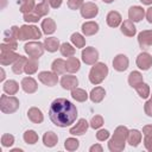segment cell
<instances>
[{
    "instance_id": "15",
    "label": "cell",
    "mask_w": 152,
    "mask_h": 152,
    "mask_svg": "<svg viewBox=\"0 0 152 152\" xmlns=\"http://www.w3.org/2000/svg\"><path fill=\"white\" fill-rule=\"evenodd\" d=\"M88 126H89V125H88V122H87L86 119H80V120L77 121V124H76L74 127L70 128L69 133L72 134V135H82V134H84V133L87 132Z\"/></svg>"
},
{
    "instance_id": "4",
    "label": "cell",
    "mask_w": 152,
    "mask_h": 152,
    "mask_svg": "<svg viewBox=\"0 0 152 152\" xmlns=\"http://www.w3.org/2000/svg\"><path fill=\"white\" fill-rule=\"evenodd\" d=\"M42 37V32L37 26L33 25H23L18 30V39L26 40V39H39Z\"/></svg>"
},
{
    "instance_id": "50",
    "label": "cell",
    "mask_w": 152,
    "mask_h": 152,
    "mask_svg": "<svg viewBox=\"0 0 152 152\" xmlns=\"http://www.w3.org/2000/svg\"><path fill=\"white\" fill-rule=\"evenodd\" d=\"M49 2L52 8H58L62 5V0H49Z\"/></svg>"
},
{
    "instance_id": "6",
    "label": "cell",
    "mask_w": 152,
    "mask_h": 152,
    "mask_svg": "<svg viewBox=\"0 0 152 152\" xmlns=\"http://www.w3.org/2000/svg\"><path fill=\"white\" fill-rule=\"evenodd\" d=\"M0 63L1 65H8L11 63H14L20 56L14 52V50H11L7 48L4 43L0 44Z\"/></svg>"
},
{
    "instance_id": "5",
    "label": "cell",
    "mask_w": 152,
    "mask_h": 152,
    "mask_svg": "<svg viewBox=\"0 0 152 152\" xmlns=\"http://www.w3.org/2000/svg\"><path fill=\"white\" fill-rule=\"evenodd\" d=\"M19 108V100L15 96H7V95H1L0 97V109L2 113L11 114L14 113Z\"/></svg>"
},
{
    "instance_id": "37",
    "label": "cell",
    "mask_w": 152,
    "mask_h": 152,
    "mask_svg": "<svg viewBox=\"0 0 152 152\" xmlns=\"http://www.w3.org/2000/svg\"><path fill=\"white\" fill-rule=\"evenodd\" d=\"M59 51L64 57H71L75 55V49L69 44V43H63L59 46Z\"/></svg>"
},
{
    "instance_id": "51",
    "label": "cell",
    "mask_w": 152,
    "mask_h": 152,
    "mask_svg": "<svg viewBox=\"0 0 152 152\" xmlns=\"http://www.w3.org/2000/svg\"><path fill=\"white\" fill-rule=\"evenodd\" d=\"M146 19H147V21L150 24H152V7L147 8V11H146Z\"/></svg>"
},
{
    "instance_id": "34",
    "label": "cell",
    "mask_w": 152,
    "mask_h": 152,
    "mask_svg": "<svg viewBox=\"0 0 152 152\" xmlns=\"http://www.w3.org/2000/svg\"><path fill=\"white\" fill-rule=\"evenodd\" d=\"M71 96L72 99H75L76 101L78 102H84L87 99H88V94L86 90L81 89V88H75L71 90Z\"/></svg>"
},
{
    "instance_id": "16",
    "label": "cell",
    "mask_w": 152,
    "mask_h": 152,
    "mask_svg": "<svg viewBox=\"0 0 152 152\" xmlns=\"http://www.w3.org/2000/svg\"><path fill=\"white\" fill-rule=\"evenodd\" d=\"M145 15V11L142 7L140 6H132L129 10H128V18L129 20L137 23V21H140Z\"/></svg>"
},
{
    "instance_id": "35",
    "label": "cell",
    "mask_w": 152,
    "mask_h": 152,
    "mask_svg": "<svg viewBox=\"0 0 152 152\" xmlns=\"http://www.w3.org/2000/svg\"><path fill=\"white\" fill-rule=\"evenodd\" d=\"M49 5H50V2H49V0H43L40 4H38L36 7H34V12L38 14V15H40V17H44V15H46L48 13H49Z\"/></svg>"
},
{
    "instance_id": "38",
    "label": "cell",
    "mask_w": 152,
    "mask_h": 152,
    "mask_svg": "<svg viewBox=\"0 0 152 152\" xmlns=\"http://www.w3.org/2000/svg\"><path fill=\"white\" fill-rule=\"evenodd\" d=\"M24 140H25V142H27V144H36L37 141H38V134L34 132V131H32V129H30V131H26L25 133H24Z\"/></svg>"
},
{
    "instance_id": "44",
    "label": "cell",
    "mask_w": 152,
    "mask_h": 152,
    "mask_svg": "<svg viewBox=\"0 0 152 152\" xmlns=\"http://www.w3.org/2000/svg\"><path fill=\"white\" fill-rule=\"evenodd\" d=\"M103 125V119L101 115H95L93 116L91 121H90V127L91 128H100Z\"/></svg>"
},
{
    "instance_id": "17",
    "label": "cell",
    "mask_w": 152,
    "mask_h": 152,
    "mask_svg": "<svg viewBox=\"0 0 152 152\" xmlns=\"http://www.w3.org/2000/svg\"><path fill=\"white\" fill-rule=\"evenodd\" d=\"M21 88L25 93H28V94H33L38 86H37V82L32 78V77H24L21 80Z\"/></svg>"
},
{
    "instance_id": "20",
    "label": "cell",
    "mask_w": 152,
    "mask_h": 152,
    "mask_svg": "<svg viewBox=\"0 0 152 152\" xmlns=\"http://www.w3.org/2000/svg\"><path fill=\"white\" fill-rule=\"evenodd\" d=\"M99 31V24L95 21H87L82 25V32L84 36H93Z\"/></svg>"
},
{
    "instance_id": "45",
    "label": "cell",
    "mask_w": 152,
    "mask_h": 152,
    "mask_svg": "<svg viewBox=\"0 0 152 152\" xmlns=\"http://www.w3.org/2000/svg\"><path fill=\"white\" fill-rule=\"evenodd\" d=\"M83 0H68V7L70 10H78L83 6Z\"/></svg>"
},
{
    "instance_id": "13",
    "label": "cell",
    "mask_w": 152,
    "mask_h": 152,
    "mask_svg": "<svg viewBox=\"0 0 152 152\" xmlns=\"http://www.w3.org/2000/svg\"><path fill=\"white\" fill-rule=\"evenodd\" d=\"M113 68L116 71H125L128 68V58L125 55H118L113 59Z\"/></svg>"
},
{
    "instance_id": "2",
    "label": "cell",
    "mask_w": 152,
    "mask_h": 152,
    "mask_svg": "<svg viewBox=\"0 0 152 152\" xmlns=\"http://www.w3.org/2000/svg\"><path fill=\"white\" fill-rule=\"evenodd\" d=\"M128 135V129L125 126H119L115 128L114 134L112 139L108 142V148L112 152H120L125 148V142L127 140Z\"/></svg>"
},
{
    "instance_id": "25",
    "label": "cell",
    "mask_w": 152,
    "mask_h": 152,
    "mask_svg": "<svg viewBox=\"0 0 152 152\" xmlns=\"http://www.w3.org/2000/svg\"><path fill=\"white\" fill-rule=\"evenodd\" d=\"M59 40L55 37H50V38H46L44 40V48L45 50H48L49 52H55L57 51V49H59Z\"/></svg>"
},
{
    "instance_id": "39",
    "label": "cell",
    "mask_w": 152,
    "mask_h": 152,
    "mask_svg": "<svg viewBox=\"0 0 152 152\" xmlns=\"http://www.w3.org/2000/svg\"><path fill=\"white\" fill-rule=\"evenodd\" d=\"M71 43L76 46V48H84V45H86V39L80 34V33H72V36H71Z\"/></svg>"
},
{
    "instance_id": "52",
    "label": "cell",
    "mask_w": 152,
    "mask_h": 152,
    "mask_svg": "<svg viewBox=\"0 0 152 152\" xmlns=\"http://www.w3.org/2000/svg\"><path fill=\"white\" fill-rule=\"evenodd\" d=\"M90 152H102V146L101 145H93L90 147Z\"/></svg>"
},
{
    "instance_id": "48",
    "label": "cell",
    "mask_w": 152,
    "mask_h": 152,
    "mask_svg": "<svg viewBox=\"0 0 152 152\" xmlns=\"http://www.w3.org/2000/svg\"><path fill=\"white\" fill-rule=\"evenodd\" d=\"M144 145L147 151L152 152V137H145L144 139Z\"/></svg>"
},
{
    "instance_id": "23",
    "label": "cell",
    "mask_w": 152,
    "mask_h": 152,
    "mask_svg": "<svg viewBox=\"0 0 152 152\" xmlns=\"http://www.w3.org/2000/svg\"><path fill=\"white\" fill-rule=\"evenodd\" d=\"M104 95H106L104 89H103L102 87H96V88H94V89L90 91L89 97H90V100H91L93 102L99 103V102H101V101L103 100Z\"/></svg>"
},
{
    "instance_id": "14",
    "label": "cell",
    "mask_w": 152,
    "mask_h": 152,
    "mask_svg": "<svg viewBox=\"0 0 152 152\" xmlns=\"http://www.w3.org/2000/svg\"><path fill=\"white\" fill-rule=\"evenodd\" d=\"M77 84H78V80L76 78V76L65 75L61 78V86L66 90H72L77 88Z\"/></svg>"
},
{
    "instance_id": "33",
    "label": "cell",
    "mask_w": 152,
    "mask_h": 152,
    "mask_svg": "<svg viewBox=\"0 0 152 152\" xmlns=\"http://www.w3.org/2000/svg\"><path fill=\"white\" fill-rule=\"evenodd\" d=\"M38 69V61L37 58H30L27 59L26 64H25V68H24V71L27 74V75H32L37 71Z\"/></svg>"
},
{
    "instance_id": "18",
    "label": "cell",
    "mask_w": 152,
    "mask_h": 152,
    "mask_svg": "<svg viewBox=\"0 0 152 152\" xmlns=\"http://www.w3.org/2000/svg\"><path fill=\"white\" fill-rule=\"evenodd\" d=\"M121 19L122 18H121L120 13L116 11H110L107 14V24L110 27H118L121 24Z\"/></svg>"
},
{
    "instance_id": "36",
    "label": "cell",
    "mask_w": 152,
    "mask_h": 152,
    "mask_svg": "<svg viewBox=\"0 0 152 152\" xmlns=\"http://www.w3.org/2000/svg\"><path fill=\"white\" fill-rule=\"evenodd\" d=\"M34 0H20V12L21 13H28L34 10Z\"/></svg>"
},
{
    "instance_id": "47",
    "label": "cell",
    "mask_w": 152,
    "mask_h": 152,
    "mask_svg": "<svg viewBox=\"0 0 152 152\" xmlns=\"http://www.w3.org/2000/svg\"><path fill=\"white\" fill-rule=\"evenodd\" d=\"M144 109H145V113H146L148 116H152V99H150V100L145 103Z\"/></svg>"
},
{
    "instance_id": "29",
    "label": "cell",
    "mask_w": 152,
    "mask_h": 152,
    "mask_svg": "<svg viewBox=\"0 0 152 152\" xmlns=\"http://www.w3.org/2000/svg\"><path fill=\"white\" fill-rule=\"evenodd\" d=\"M19 90V84L13 81V80H10V81H6L4 83V91L8 95H14L17 94V91Z\"/></svg>"
},
{
    "instance_id": "31",
    "label": "cell",
    "mask_w": 152,
    "mask_h": 152,
    "mask_svg": "<svg viewBox=\"0 0 152 152\" xmlns=\"http://www.w3.org/2000/svg\"><path fill=\"white\" fill-rule=\"evenodd\" d=\"M26 62H27V59H26L24 56H20V57L13 63V66H12L13 72L17 74V75H20V74L24 71V68H25Z\"/></svg>"
},
{
    "instance_id": "12",
    "label": "cell",
    "mask_w": 152,
    "mask_h": 152,
    "mask_svg": "<svg viewBox=\"0 0 152 152\" xmlns=\"http://www.w3.org/2000/svg\"><path fill=\"white\" fill-rule=\"evenodd\" d=\"M138 43L141 49H148L152 46V30L141 31L138 34Z\"/></svg>"
},
{
    "instance_id": "54",
    "label": "cell",
    "mask_w": 152,
    "mask_h": 152,
    "mask_svg": "<svg viewBox=\"0 0 152 152\" xmlns=\"http://www.w3.org/2000/svg\"><path fill=\"white\" fill-rule=\"evenodd\" d=\"M5 80V71L4 69H1V77H0V81H4Z\"/></svg>"
},
{
    "instance_id": "21",
    "label": "cell",
    "mask_w": 152,
    "mask_h": 152,
    "mask_svg": "<svg viewBox=\"0 0 152 152\" xmlns=\"http://www.w3.org/2000/svg\"><path fill=\"white\" fill-rule=\"evenodd\" d=\"M121 32L127 37H133L137 32V28L132 20H125L121 24Z\"/></svg>"
},
{
    "instance_id": "46",
    "label": "cell",
    "mask_w": 152,
    "mask_h": 152,
    "mask_svg": "<svg viewBox=\"0 0 152 152\" xmlns=\"http://www.w3.org/2000/svg\"><path fill=\"white\" fill-rule=\"evenodd\" d=\"M109 138V132L107 129H100L97 133H96V139L100 140V141H104Z\"/></svg>"
},
{
    "instance_id": "55",
    "label": "cell",
    "mask_w": 152,
    "mask_h": 152,
    "mask_svg": "<svg viewBox=\"0 0 152 152\" xmlns=\"http://www.w3.org/2000/svg\"><path fill=\"white\" fill-rule=\"evenodd\" d=\"M11 152H23V150H20V148H13Z\"/></svg>"
},
{
    "instance_id": "30",
    "label": "cell",
    "mask_w": 152,
    "mask_h": 152,
    "mask_svg": "<svg viewBox=\"0 0 152 152\" xmlns=\"http://www.w3.org/2000/svg\"><path fill=\"white\" fill-rule=\"evenodd\" d=\"M57 141H58V138H57V135H56V133H53V132H46L45 134H44V137H43V142H44V145L45 146H48V147H52V146H55L56 144H57Z\"/></svg>"
},
{
    "instance_id": "28",
    "label": "cell",
    "mask_w": 152,
    "mask_h": 152,
    "mask_svg": "<svg viewBox=\"0 0 152 152\" xmlns=\"http://www.w3.org/2000/svg\"><path fill=\"white\" fill-rule=\"evenodd\" d=\"M18 30H19V27L12 26L10 30L5 31V33H4V42L5 43L17 42V39H18Z\"/></svg>"
},
{
    "instance_id": "11",
    "label": "cell",
    "mask_w": 152,
    "mask_h": 152,
    "mask_svg": "<svg viewBox=\"0 0 152 152\" xmlns=\"http://www.w3.org/2000/svg\"><path fill=\"white\" fill-rule=\"evenodd\" d=\"M137 65L141 70H148L152 66V56L147 52H141L137 57Z\"/></svg>"
},
{
    "instance_id": "1",
    "label": "cell",
    "mask_w": 152,
    "mask_h": 152,
    "mask_svg": "<svg viewBox=\"0 0 152 152\" xmlns=\"http://www.w3.org/2000/svg\"><path fill=\"white\" fill-rule=\"evenodd\" d=\"M49 116L53 125L58 127H68L75 122L77 109L66 99H56L49 109Z\"/></svg>"
},
{
    "instance_id": "9",
    "label": "cell",
    "mask_w": 152,
    "mask_h": 152,
    "mask_svg": "<svg viewBox=\"0 0 152 152\" xmlns=\"http://www.w3.org/2000/svg\"><path fill=\"white\" fill-rule=\"evenodd\" d=\"M38 80L48 87H53L58 82V76L53 71H42L38 74Z\"/></svg>"
},
{
    "instance_id": "43",
    "label": "cell",
    "mask_w": 152,
    "mask_h": 152,
    "mask_svg": "<svg viewBox=\"0 0 152 152\" xmlns=\"http://www.w3.org/2000/svg\"><path fill=\"white\" fill-rule=\"evenodd\" d=\"M13 142H14V137L12 134L7 133V134H4L1 137V144H2L4 147H10V146L13 145Z\"/></svg>"
},
{
    "instance_id": "56",
    "label": "cell",
    "mask_w": 152,
    "mask_h": 152,
    "mask_svg": "<svg viewBox=\"0 0 152 152\" xmlns=\"http://www.w3.org/2000/svg\"><path fill=\"white\" fill-rule=\"evenodd\" d=\"M103 2H106V4H110V2H113L114 0H102Z\"/></svg>"
},
{
    "instance_id": "26",
    "label": "cell",
    "mask_w": 152,
    "mask_h": 152,
    "mask_svg": "<svg viewBox=\"0 0 152 152\" xmlns=\"http://www.w3.org/2000/svg\"><path fill=\"white\" fill-rule=\"evenodd\" d=\"M65 63H66V71H68V72L74 74V72H76V71L80 70L81 64H80V61H78L76 57H74V56L69 57Z\"/></svg>"
},
{
    "instance_id": "40",
    "label": "cell",
    "mask_w": 152,
    "mask_h": 152,
    "mask_svg": "<svg viewBox=\"0 0 152 152\" xmlns=\"http://www.w3.org/2000/svg\"><path fill=\"white\" fill-rule=\"evenodd\" d=\"M135 90H137V93L139 94V96L140 97H142V99H146V97H148V95H150V88H148V86L146 84V83H140L139 86H137L135 87Z\"/></svg>"
},
{
    "instance_id": "53",
    "label": "cell",
    "mask_w": 152,
    "mask_h": 152,
    "mask_svg": "<svg viewBox=\"0 0 152 152\" xmlns=\"http://www.w3.org/2000/svg\"><path fill=\"white\" fill-rule=\"evenodd\" d=\"M144 5H151L152 4V0H140Z\"/></svg>"
},
{
    "instance_id": "10",
    "label": "cell",
    "mask_w": 152,
    "mask_h": 152,
    "mask_svg": "<svg viewBox=\"0 0 152 152\" xmlns=\"http://www.w3.org/2000/svg\"><path fill=\"white\" fill-rule=\"evenodd\" d=\"M99 13V7L94 2H86L81 7V15L86 19H90L96 17Z\"/></svg>"
},
{
    "instance_id": "27",
    "label": "cell",
    "mask_w": 152,
    "mask_h": 152,
    "mask_svg": "<svg viewBox=\"0 0 152 152\" xmlns=\"http://www.w3.org/2000/svg\"><path fill=\"white\" fill-rule=\"evenodd\" d=\"M42 28L45 34H52L56 31V24L51 18H46L42 21Z\"/></svg>"
},
{
    "instance_id": "49",
    "label": "cell",
    "mask_w": 152,
    "mask_h": 152,
    "mask_svg": "<svg viewBox=\"0 0 152 152\" xmlns=\"http://www.w3.org/2000/svg\"><path fill=\"white\" fill-rule=\"evenodd\" d=\"M142 133L145 137H152V125H147L142 128Z\"/></svg>"
},
{
    "instance_id": "8",
    "label": "cell",
    "mask_w": 152,
    "mask_h": 152,
    "mask_svg": "<svg viewBox=\"0 0 152 152\" xmlns=\"http://www.w3.org/2000/svg\"><path fill=\"white\" fill-rule=\"evenodd\" d=\"M99 58V52L95 48L89 46L82 51V61L88 65H94Z\"/></svg>"
},
{
    "instance_id": "7",
    "label": "cell",
    "mask_w": 152,
    "mask_h": 152,
    "mask_svg": "<svg viewBox=\"0 0 152 152\" xmlns=\"http://www.w3.org/2000/svg\"><path fill=\"white\" fill-rule=\"evenodd\" d=\"M44 44L39 43V42H30L26 43L24 46L25 52L31 57V58H39L43 53H44Z\"/></svg>"
},
{
    "instance_id": "32",
    "label": "cell",
    "mask_w": 152,
    "mask_h": 152,
    "mask_svg": "<svg viewBox=\"0 0 152 152\" xmlns=\"http://www.w3.org/2000/svg\"><path fill=\"white\" fill-rule=\"evenodd\" d=\"M128 83L132 88H135L140 83H142V75L139 71H132L128 76Z\"/></svg>"
},
{
    "instance_id": "3",
    "label": "cell",
    "mask_w": 152,
    "mask_h": 152,
    "mask_svg": "<svg viewBox=\"0 0 152 152\" xmlns=\"http://www.w3.org/2000/svg\"><path fill=\"white\" fill-rule=\"evenodd\" d=\"M108 74V68L104 63H95L89 72V81L93 84L101 83Z\"/></svg>"
},
{
    "instance_id": "19",
    "label": "cell",
    "mask_w": 152,
    "mask_h": 152,
    "mask_svg": "<svg viewBox=\"0 0 152 152\" xmlns=\"http://www.w3.org/2000/svg\"><path fill=\"white\" fill-rule=\"evenodd\" d=\"M27 116H28V119H30L32 122H34V124H40V122H43V120H44V116H43L42 110L38 109V108H36V107H32V108L28 109Z\"/></svg>"
},
{
    "instance_id": "42",
    "label": "cell",
    "mask_w": 152,
    "mask_h": 152,
    "mask_svg": "<svg viewBox=\"0 0 152 152\" xmlns=\"http://www.w3.org/2000/svg\"><path fill=\"white\" fill-rule=\"evenodd\" d=\"M40 18H42V17H40V15H38L34 11H32V12H28V13H25V14H24V20H25L26 23H37Z\"/></svg>"
},
{
    "instance_id": "41",
    "label": "cell",
    "mask_w": 152,
    "mask_h": 152,
    "mask_svg": "<svg viewBox=\"0 0 152 152\" xmlns=\"http://www.w3.org/2000/svg\"><path fill=\"white\" fill-rule=\"evenodd\" d=\"M64 146H65V148L68 151H75V150L78 148L80 141L77 139H75V138H68L65 140V142H64Z\"/></svg>"
},
{
    "instance_id": "22",
    "label": "cell",
    "mask_w": 152,
    "mask_h": 152,
    "mask_svg": "<svg viewBox=\"0 0 152 152\" xmlns=\"http://www.w3.org/2000/svg\"><path fill=\"white\" fill-rule=\"evenodd\" d=\"M51 69L52 71L56 74V75H62L66 71V63L65 61L58 58V59H55L52 62V65H51Z\"/></svg>"
},
{
    "instance_id": "24",
    "label": "cell",
    "mask_w": 152,
    "mask_h": 152,
    "mask_svg": "<svg viewBox=\"0 0 152 152\" xmlns=\"http://www.w3.org/2000/svg\"><path fill=\"white\" fill-rule=\"evenodd\" d=\"M127 141L129 142L131 146L135 147L139 145V142L141 141V133L138 129H132L128 131V135H127Z\"/></svg>"
}]
</instances>
